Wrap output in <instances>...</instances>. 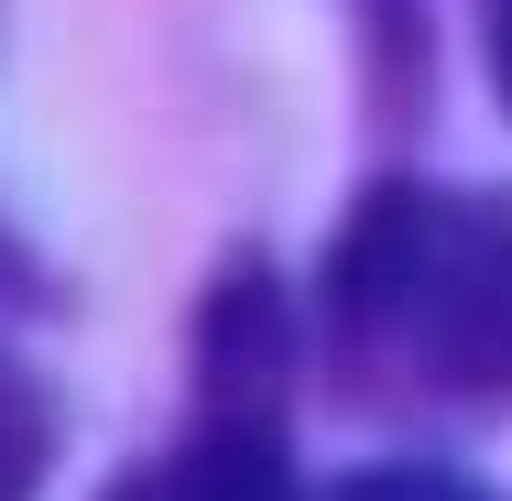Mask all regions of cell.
I'll list each match as a JSON object with an SVG mask.
<instances>
[{
	"label": "cell",
	"instance_id": "cell-4",
	"mask_svg": "<svg viewBox=\"0 0 512 501\" xmlns=\"http://www.w3.org/2000/svg\"><path fill=\"white\" fill-rule=\"evenodd\" d=\"M327 501H480L458 469H425V458H393V469H360V480H338Z\"/></svg>",
	"mask_w": 512,
	"mask_h": 501
},
{
	"label": "cell",
	"instance_id": "cell-3",
	"mask_svg": "<svg viewBox=\"0 0 512 501\" xmlns=\"http://www.w3.org/2000/svg\"><path fill=\"white\" fill-rule=\"evenodd\" d=\"M44 436H55V425H44V393L0 360V501H22L44 480Z\"/></svg>",
	"mask_w": 512,
	"mask_h": 501
},
{
	"label": "cell",
	"instance_id": "cell-1",
	"mask_svg": "<svg viewBox=\"0 0 512 501\" xmlns=\"http://www.w3.org/2000/svg\"><path fill=\"white\" fill-rule=\"evenodd\" d=\"M327 349L382 403H512V207L371 186L327 251Z\"/></svg>",
	"mask_w": 512,
	"mask_h": 501
},
{
	"label": "cell",
	"instance_id": "cell-2",
	"mask_svg": "<svg viewBox=\"0 0 512 501\" xmlns=\"http://www.w3.org/2000/svg\"><path fill=\"white\" fill-rule=\"evenodd\" d=\"M262 371H240V382H218L207 403V425L186 447H164L153 469H131L109 501H295V458H284V425H273V403L251 393Z\"/></svg>",
	"mask_w": 512,
	"mask_h": 501
},
{
	"label": "cell",
	"instance_id": "cell-5",
	"mask_svg": "<svg viewBox=\"0 0 512 501\" xmlns=\"http://www.w3.org/2000/svg\"><path fill=\"white\" fill-rule=\"evenodd\" d=\"M480 33H491V77H502V99H512V0H480Z\"/></svg>",
	"mask_w": 512,
	"mask_h": 501
}]
</instances>
